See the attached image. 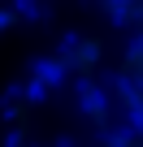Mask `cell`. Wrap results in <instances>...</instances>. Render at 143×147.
I'll return each instance as SVG.
<instances>
[{"label": "cell", "mask_w": 143, "mask_h": 147, "mask_svg": "<svg viewBox=\"0 0 143 147\" xmlns=\"http://www.w3.org/2000/svg\"><path fill=\"white\" fill-rule=\"evenodd\" d=\"M117 91L143 95V39H134L117 61Z\"/></svg>", "instance_id": "obj_1"}, {"label": "cell", "mask_w": 143, "mask_h": 147, "mask_svg": "<svg viewBox=\"0 0 143 147\" xmlns=\"http://www.w3.org/2000/svg\"><path fill=\"white\" fill-rule=\"evenodd\" d=\"M100 39H78V43H69L65 48V56H61V65L65 69H74V74H91L96 65H100Z\"/></svg>", "instance_id": "obj_2"}, {"label": "cell", "mask_w": 143, "mask_h": 147, "mask_svg": "<svg viewBox=\"0 0 143 147\" xmlns=\"http://www.w3.org/2000/svg\"><path fill=\"white\" fill-rule=\"evenodd\" d=\"M126 147H143V134H134V138H130V143H126Z\"/></svg>", "instance_id": "obj_3"}]
</instances>
